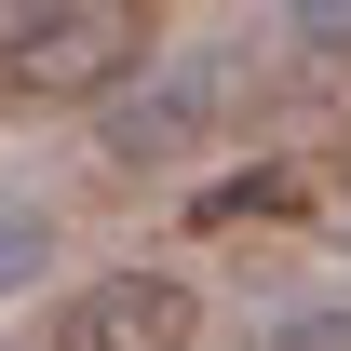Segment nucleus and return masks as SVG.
<instances>
[{
	"label": "nucleus",
	"instance_id": "1",
	"mask_svg": "<svg viewBox=\"0 0 351 351\" xmlns=\"http://www.w3.org/2000/svg\"><path fill=\"white\" fill-rule=\"evenodd\" d=\"M162 41V0H0V108H108Z\"/></svg>",
	"mask_w": 351,
	"mask_h": 351
},
{
	"label": "nucleus",
	"instance_id": "2",
	"mask_svg": "<svg viewBox=\"0 0 351 351\" xmlns=\"http://www.w3.org/2000/svg\"><path fill=\"white\" fill-rule=\"evenodd\" d=\"M230 108V54H189V68H135L108 108H95V162L108 176H176Z\"/></svg>",
	"mask_w": 351,
	"mask_h": 351
},
{
	"label": "nucleus",
	"instance_id": "3",
	"mask_svg": "<svg viewBox=\"0 0 351 351\" xmlns=\"http://www.w3.org/2000/svg\"><path fill=\"white\" fill-rule=\"evenodd\" d=\"M189 338H203V298L176 270H95L41 324H14V351H189Z\"/></svg>",
	"mask_w": 351,
	"mask_h": 351
},
{
	"label": "nucleus",
	"instance_id": "4",
	"mask_svg": "<svg viewBox=\"0 0 351 351\" xmlns=\"http://www.w3.org/2000/svg\"><path fill=\"white\" fill-rule=\"evenodd\" d=\"M324 189H311V162H257L230 176V189H189V230H243V217H311Z\"/></svg>",
	"mask_w": 351,
	"mask_h": 351
},
{
	"label": "nucleus",
	"instance_id": "5",
	"mask_svg": "<svg viewBox=\"0 0 351 351\" xmlns=\"http://www.w3.org/2000/svg\"><path fill=\"white\" fill-rule=\"evenodd\" d=\"M41 270H54V203L41 189H0V298L41 284Z\"/></svg>",
	"mask_w": 351,
	"mask_h": 351
},
{
	"label": "nucleus",
	"instance_id": "6",
	"mask_svg": "<svg viewBox=\"0 0 351 351\" xmlns=\"http://www.w3.org/2000/svg\"><path fill=\"white\" fill-rule=\"evenodd\" d=\"M257 351H351V298H311V311H270Z\"/></svg>",
	"mask_w": 351,
	"mask_h": 351
},
{
	"label": "nucleus",
	"instance_id": "7",
	"mask_svg": "<svg viewBox=\"0 0 351 351\" xmlns=\"http://www.w3.org/2000/svg\"><path fill=\"white\" fill-rule=\"evenodd\" d=\"M284 27H298V54L351 68V0H284Z\"/></svg>",
	"mask_w": 351,
	"mask_h": 351
}]
</instances>
